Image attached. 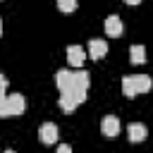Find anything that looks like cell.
Masks as SVG:
<instances>
[{
  "label": "cell",
  "instance_id": "obj_1",
  "mask_svg": "<svg viewBox=\"0 0 153 153\" xmlns=\"http://www.w3.org/2000/svg\"><path fill=\"white\" fill-rule=\"evenodd\" d=\"M151 91V76L146 74H134V76H124L122 79V93L127 98H134V96H141Z\"/></svg>",
  "mask_w": 153,
  "mask_h": 153
},
{
  "label": "cell",
  "instance_id": "obj_2",
  "mask_svg": "<svg viewBox=\"0 0 153 153\" xmlns=\"http://www.w3.org/2000/svg\"><path fill=\"white\" fill-rule=\"evenodd\" d=\"M86 100V91H60V108L72 112Z\"/></svg>",
  "mask_w": 153,
  "mask_h": 153
},
{
  "label": "cell",
  "instance_id": "obj_3",
  "mask_svg": "<svg viewBox=\"0 0 153 153\" xmlns=\"http://www.w3.org/2000/svg\"><path fill=\"white\" fill-rule=\"evenodd\" d=\"M24 108H26L24 96L22 93H12V96L5 98V112H2V117H17V115L24 112Z\"/></svg>",
  "mask_w": 153,
  "mask_h": 153
},
{
  "label": "cell",
  "instance_id": "obj_4",
  "mask_svg": "<svg viewBox=\"0 0 153 153\" xmlns=\"http://www.w3.org/2000/svg\"><path fill=\"white\" fill-rule=\"evenodd\" d=\"M57 136H60L57 124H53V122H43V124H41V129H38V139H41L43 143H57Z\"/></svg>",
  "mask_w": 153,
  "mask_h": 153
},
{
  "label": "cell",
  "instance_id": "obj_5",
  "mask_svg": "<svg viewBox=\"0 0 153 153\" xmlns=\"http://www.w3.org/2000/svg\"><path fill=\"white\" fill-rule=\"evenodd\" d=\"M100 131L105 134V136H117L120 134V120L115 117V115H105L103 117V122H100Z\"/></svg>",
  "mask_w": 153,
  "mask_h": 153
},
{
  "label": "cell",
  "instance_id": "obj_6",
  "mask_svg": "<svg viewBox=\"0 0 153 153\" xmlns=\"http://www.w3.org/2000/svg\"><path fill=\"white\" fill-rule=\"evenodd\" d=\"M122 31H124V24H122V19H120L117 14H110V17L105 19V33H108L110 38H117Z\"/></svg>",
  "mask_w": 153,
  "mask_h": 153
},
{
  "label": "cell",
  "instance_id": "obj_7",
  "mask_svg": "<svg viewBox=\"0 0 153 153\" xmlns=\"http://www.w3.org/2000/svg\"><path fill=\"white\" fill-rule=\"evenodd\" d=\"M105 53H108V43L103 38H91L88 41V57L100 60V57H105Z\"/></svg>",
  "mask_w": 153,
  "mask_h": 153
},
{
  "label": "cell",
  "instance_id": "obj_8",
  "mask_svg": "<svg viewBox=\"0 0 153 153\" xmlns=\"http://www.w3.org/2000/svg\"><path fill=\"white\" fill-rule=\"evenodd\" d=\"M84 60H86V50H84L81 45H69V48H67V62H69L72 67H81Z\"/></svg>",
  "mask_w": 153,
  "mask_h": 153
},
{
  "label": "cell",
  "instance_id": "obj_9",
  "mask_svg": "<svg viewBox=\"0 0 153 153\" xmlns=\"http://www.w3.org/2000/svg\"><path fill=\"white\" fill-rule=\"evenodd\" d=\"M88 84H91L88 72H84V69L72 72V88L69 91H88Z\"/></svg>",
  "mask_w": 153,
  "mask_h": 153
},
{
  "label": "cell",
  "instance_id": "obj_10",
  "mask_svg": "<svg viewBox=\"0 0 153 153\" xmlns=\"http://www.w3.org/2000/svg\"><path fill=\"white\" fill-rule=\"evenodd\" d=\"M127 134H129V141H131V143H139V141L146 139L148 129H146V124H141V122H131V124L127 127Z\"/></svg>",
  "mask_w": 153,
  "mask_h": 153
},
{
  "label": "cell",
  "instance_id": "obj_11",
  "mask_svg": "<svg viewBox=\"0 0 153 153\" xmlns=\"http://www.w3.org/2000/svg\"><path fill=\"white\" fill-rule=\"evenodd\" d=\"M55 84L60 91H69L72 88V72L69 69H57L55 72Z\"/></svg>",
  "mask_w": 153,
  "mask_h": 153
},
{
  "label": "cell",
  "instance_id": "obj_12",
  "mask_svg": "<svg viewBox=\"0 0 153 153\" xmlns=\"http://www.w3.org/2000/svg\"><path fill=\"white\" fill-rule=\"evenodd\" d=\"M129 60L134 65H143L146 62V48L143 45H131L129 48Z\"/></svg>",
  "mask_w": 153,
  "mask_h": 153
},
{
  "label": "cell",
  "instance_id": "obj_13",
  "mask_svg": "<svg viewBox=\"0 0 153 153\" xmlns=\"http://www.w3.org/2000/svg\"><path fill=\"white\" fill-rule=\"evenodd\" d=\"M57 10L60 12H74L76 10V0H57Z\"/></svg>",
  "mask_w": 153,
  "mask_h": 153
},
{
  "label": "cell",
  "instance_id": "obj_14",
  "mask_svg": "<svg viewBox=\"0 0 153 153\" xmlns=\"http://www.w3.org/2000/svg\"><path fill=\"white\" fill-rule=\"evenodd\" d=\"M57 153H72V148H69L67 143H60V146H57Z\"/></svg>",
  "mask_w": 153,
  "mask_h": 153
},
{
  "label": "cell",
  "instance_id": "obj_15",
  "mask_svg": "<svg viewBox=\"0 0 153 153\" xmlns=\"http://www.w3.org/2000/svg\"><path fill=\"white\" fill-rule=\"evenodd\" d=\"M5 88H7V79L0 74V93H5Z\"/></svg>",
  "mask_w": 153,
  "mask_h": 153
},
{
  "label": "cell",
  "instance_id": "obj_16",
  "mask_svg": "<svg viewBox=\"0 0 153 153\" xmlns=\"http://www.w3.org/2000/svg\"><path fill=\"white\" fill-rule=\"evenodd\" d=\"M5 98H7V96L0 93V117H2V112H5Z\"/></svg>",
  "mask_w": 153,
  "mask_h": 153
},
{
  "label": "cell",
  "instance_id": "obj_17",
  "mask_svg": "<svg viewBox=\"0 0 153 153\" xmlns=\"http://www.w3.org/2000/svg\"><path fill=\"white\" fill-rule=\"evenodd\" d=\"M124 2H127V5H139L141 0H124Z\"/></svg>",
  "mask_w": 153,
  "mask_h": 153
},
{
  "label": "cell",
  "instance_id": "obj_18",
  "mask_svg": "<svg viewBox=\"0 0 153 153\" xmlns=\"http://www.w3.org/2000/svg\"><path fill=\"white\" fill-rule=\"evenodd\" d=\"M0 33H2V19H0Z\"/></svg>",
  "mask_w": 153,
  "mask_h": 153
},
{
  "label": "cell",
  "instance_id": "obj_19",
  "mask_svg": "<svg viewBox=\"0 0 153 153\" xmlns=\"http://www.w3.org/2000/svg\"><path fill=\"white\" fill-rule=\"evenodd\" d=\"M5 153H14V151H12V148H7V151H5Z\"/></svg>",
  "mask_w": 153,
  "mask_h": 153
}]
</instances>
